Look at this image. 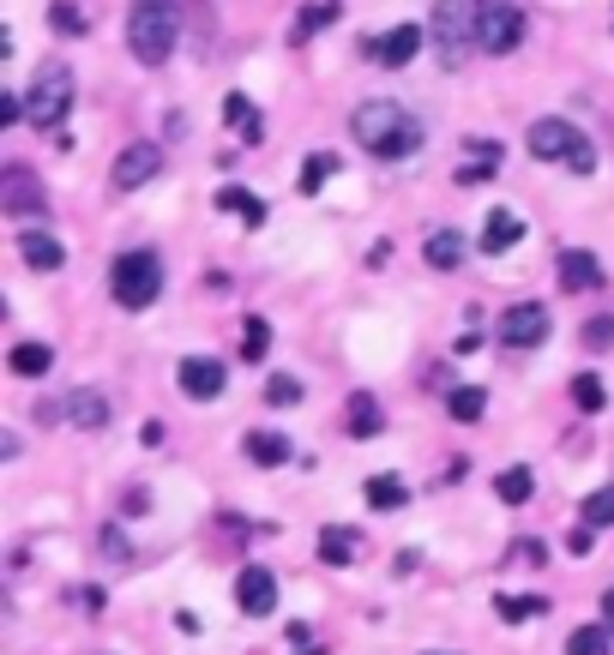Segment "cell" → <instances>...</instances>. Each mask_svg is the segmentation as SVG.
I'll use <instances>...</instances> for the list:
<instances>
[{
	"instance_id": "obj_7",
	"label": "cell",
	"mask_w": 614,
	"mask_h": 655,
	"mask_svg": "<svg viewBox=\"0 0 614 655\" xmlns=\"http://www.w3.org/2000/svg\"><path fill=\"white\" fill-rule=\"evenodd\" d=\"M524 42V13L512 0H476V49L483 54H512Z\"/></svg>"
},
{
	"instance_id": "obj_3",
	"label": "cell",
	"mask_w": 614,
	"mask_h": 655,
	"mask_svg": "<svg viewBox=\"0 0 614 655\" xmlns=\"http://www.w3.org/2000/svg\"><path fill=\"white\" fill-rule=\"evenodd\" d=\"M109 295L127 313H145L163 295V259L158 253H121L115 270H109Z\"/></svg>"
},
{
	"instance_id": "obj_15",
	"label": "cell",
	"mask_w": 614,
	"mask_h": 655,
	"mask_svg": "<svg viewBox=\"0 0 614 655\" xmlns=\"http://www.w3.org/2000/svg\"><path fill=\"white\" fill-rule=\"evenodd\" d=\"M18 259H25L30 270H61L66 247L54 241V235H42V229H25V235H18Z\"/></svg>"
},
{
	"instance_id": "obj_37",
	"label": "cell",
	"mask_w": 614,
	"mask_h": 655,
	"mask_svg": "<svg viewBox=\"0 0 614 655\" xmlns=\"http://www.w3.org/2000/svg\"><path fill=\"white\" fill-rule=\"evenodd\" d=\"M265 343H272V325L248 319V331H241V361H265Z\"/></svg>"
},
{
	"instance_id": "obj_10",
	"label": "cell",
	"mask_w": 614,
	"mask_h": 655,
	"mask_svg": "<svg viewBox=\"0 0 614 655\" xmlns=\"http://www.w3.org/2000/svg\"><path fill=\"white\" fill-rule=\"evenodd\" d=\"M163 175V151L158 144H127V151L115 156V187L121 193H139L145 180H158Z\"/></svg>"
},
{
	"instance_id": "obj_1",
	"label": "cell",
	"mask_w": 614,
	"mask_h": 655,
	"mask_svg": "<svg viewBox=\"0 0 614 655\" xmlns=\"http://www.w3.org/2000/svg\"><path fill=\"white\" fill-rule=\"evenodd\" d=\"M350 127H355V144H362L367 156H379V163H404L422 144L416 115H404L398 103H362L350 115Z\"/></svg>"
},
{
	"instance_id": "obj_5",
	"label": "cell",
	"mask_w": 614,
	"mask_h": 655,
	"mask_svg": "<svg viewBox=\"0 0 614 655\" xmlns=\"http://www.w3.org/2000/svg\"><path fill=\"white\" fill-rule=\"evenodd\" d=\"M530 156H542V163H566V168H578V175L597 168L590 139L573 127V121H561V115H549V121H536V127H530Z\"/></svg>"
},
{
	"instance_id": "obj_22",
	"label": "cell",
	"mask_w": 614,
	"mask_h": 655,
	"mask_svg": "<svg viewBox=\"0 0 614 655\" xmlns=\"http://www.w3.org/2000/svg\"><path fill=\"white\" fill-rule=\"evenodd\" d=\"M217 211L241 217L248 229H260V223H265V199H260V193H248V187H223V193H217Z\"/></svg>"
},
{
	"instance_id": "obj_14",
	"label": "cell",
	"mask_w": 614,
	"mask_h": 655,
	"mask_svg": "<svg viewBox=\"0 0 614 655\" xmlns=\"http://www.w3.org/2000/svg\"><path fill=\"white\" fill-rule=\"evenodd\" d=\"M422 54V30L416 25H398V30H386V37L374 42V61L379 66H410Z\"/></svg>"
},
{
	"instance_id": "obj_2",
	"label": "cell",
	"mask_w": 614,
	"mask_h": 655,
	"mask_svg": "<svg viewBox=\"0 0 614 655\" xmlns=\"http://www.w3.org/2000/svg\"><path fill=\"white\" fill-rule=\"evenodd\" d=\"M175 30H181V18H175V0H133L127 13V49L139 66H163L175 54Z\"/></svg>"
},
{
	"instance_id": "obj_38",
	"label": "cell",
	"mask_w": 614,
	"mask_h": 655,
	"mask_svg": "<svg viewBox=\"0 0 614 655\" xmlns=\"http://www.w3.org/2000/svg\"><path fill=\"white\" fill-rule=\"evenodd\" d=\"M590 547H597V529H590V524H573V536H566V553H573V559H585Z\"/></svg>"
},
{
	"instance_id": "obj_11",
	"label": "cell",
	"mask_w": 614,
	"mask_h": 655,
	"mask_svg": "<svg viewBox=\"0 0 614 655\" xmlns=\"http://www.w3.org/2000/svg\"><path fill=\"white\" fill-rule=\"evenodd\" d=\"M0 211H13V217H37V211H49V199H42V187H37L30 168H7V175H0Z\"/></svg>"
},
{
	"instance_id": "obj_33",
	"label": "cell",
	"mask_w": 614,
	"mask_h": 655,
	"mask_svg": "<svg viewBox=\"0 0 614 655\" xmlns=\"http://www.w3.org/2000/svg\"><path fill=\"white\" fill-rule=\"evenodd\" d=\"M331 175H338V156H331V151H314V156H308V168H301V193H319Z\"/></svg>"
},
{
	"instance_id": "obj_28",
	"label": "cell",
	"mask_w": 614,
	"mask_h": 655,
	"mask_svg": "<svg viewBox=\"0 0 614 655\" xmlns=\"http://www.w3.org/2000/svg\"><path fill=\"white\" fill-rule=\"evenodd\" d=\"M500 619H506V626H524V619H542L549 614V595H500Z\"/></svg>"
},
{
	"instance_id": "obj_31",
	"label": "cell",
	"mask_w": 614,
	"mask_h": 655,
	"mask_svg": "<svg viewBox=\"0 0 614 655\" xmlns=\"http://www.w3.org/2000/svg\"><path fill=\"white\" fill-rule=\"evenodd\" d=\"M331 18H343V7L338 0H314V7H308V13L296 18V42H308V37H319V30L331 25Z\"/></svg>"
},
{
	"instance_id": "obj_30",
	"label": "cell",
	"mask_w": 614,
	"mask_h": 655,
	"mask_svg": "<svg viewBox=\"0 0 614 655\" xmlns=\"http://www.w3.org/2000/svg\"><path fill=\"white\" fill-rule=\"evenodd\" d=\"M573 403H578V415H602V410H609V391H602L597 373H573Z\"/></svg>"
},
{
	"instance_id": "obj_9",
	"label": "cell",
	"mask_w": 614,
	"mask_h": 655,
	"mask_svg": "<svg viewBox=\"0 0 614 655\" xmlns=\"http://www.w3.org/2000/svg\"><path fill=\"white\" fill-rule=\"evenodd\" d=\"M542 337H549V307H536V301L506 307V319H500V343L506 349H536Z\"/></svg>"
},
{
	"instance_id": "obj_4",
	"label": "cell",
	"mask_w": 614,
	"mask_h": 655,
	"mask_svg": "<svg viewBox=\"0 0 614 655\" xmlns=\"http://www.w3.org/2000/svg\"><path fill=\"white\" fill-rule=\"evenodd\" d=\"M434 49H440V66L458 73L476 49V0H434Z\"/></svg>"
},
{
	"instance_id": "obj_32",
	"label": "cell",
	"mask_w": 614,
	"mask_h": 655,
	"mask_svg": "<svg viewBox=\"0 0 614 655\" xmlns=\"http://www.w3.org/2000/svg\"><path fill=\"white\" fill-rule=\"evenodd\" d=\"M614 631L609 626H578L573 638H566V655H609Z\"/></svg>"
},
{
	"instance_id": "obj_13",
	"label": "cell",
	"mask_w": 614,
	"mask_h": 655,
	"mask_svg": "<svg viewBox=\"0 0 614 655\" xmlns=\"http://www.w3.org/2000/svg\"><path fill=\"white\" fill-rule=\"evenodd\" d=\"M319 559H326V566H355V559H362V529L326 524L319 529Z\"/></svg>"
},
{
	"instance_id": "obj_21",
	"label": "cell",
	"mask_w": 614,
	"mask_h": 655,
	"mask_svg": "<svg viewBox=\"0 0 614 655\" xmlns=\"http://www.w3.org/2000/svg\"><path fill=\"white\" fill-rule=\"evenodd\" d=\"M561 284L566 289H602V265H597V253H561Z\"/></svg>"
},
{
	"instance_id": "obj_35",
	"label": "cell",
	"mask_w": 614,
	"mask_h": 655,
	"mask_svg": "<svg viewBox=\"0 0 614 655\" xmlns=\"http://www.w3.org/2000/svg\"><path fill=\"white\" fill-rule=\"evenodd\" d=\"M585 524H590V529H609V524H614V481L585 500Z\"/></svg>"
},
{
	"instance_id": "obj_26",
	"label": "cell",
	"mask_w": 614,
	"mask_h": 655,
	"mask_svg": "<svg viewBox=\"0 0 614 655\" xmlns=\"http://www.w3.org/2000/svg\"><path fill=\"white\" fill-rule=\"evenodd\" d=\"M367 505H374V512H398V505H410V488L398 476H367Z\"/></svg>"
},
{
	"instance_id": "obj_16",
	"label": "cell",
	"mask_w": 614,
	"mask_h": 655,
	"mask_svg": "<svg viewBox=\"0 0 614 655\" xmlns=\"http://www.w3.org/2000/svg\"><path fill=\"white\" fill-rule=\"evenodd\" d=\"M464 253H471V241H464L458 229H434L428 241H422V259H428L434 270H458V265H464Z\"/></svg>"
},
{
	"instance_id": "obj_12",
	"label": "cell",
	"mask_w": 614,
	"mask_h": 655,
	"mask_svg": "<svg viewBox=\"0 0 614 655\" xmlns=\"http://www.w3.org/2000/svg\"><path fill=\"white\" fill-rule=\"evenodd\" d=\"M236 607L241 614H253V619H265L277 607V578L265 566H241V578H236Z\"/></svg>"
},
{
	"instance_id": "obj_24",
	"label": "cell",
	"mask_w": 614,
	"mask_h": 655,
	"mask_svg": "<svg viewBox=\"0 0 614 655\" xmlns=\"http://www.w3.org/2000/svg\"><path fill=\"white\" fill-rule=\"evenodd\" d=\"M7 361H13L18 379H42V373L54 367V349L49 343H13V355H7Z\"/></svg>"
},
{
	"instance_id": "obj_25",
	"label": "cell",
	"mask_w": 614,
	"mask_h": 655,
	"mask_svg": "<svg viewBox=\"0 0 614 655\" xmlns=\"http://www.w3.org/2000/svg\"><path fill=\"white\" fill-rule=\"evenodd\" d=\"M241 451H248L260 469H277V463H289V439H284V433H248V439H241Z\"/></svg>"
},
{
	"instance_id": "obj_39",
	"label": "cell",
	"mask_w": 614,
	"mask_h": 655,
	"mask_svg": "<svg viewBox=\"0 0 614 655\" xmlns=\"http://www.w3.org/2000/svg\"><path fill=\"white\" fill-rule=\"evenodd\" d=\"M25 121V103L18 97H0V127H18Z\"/></svg>"
},
{
	"instance_id": "obj_42",
	"label": "cell",
	"mask_w": 614,
	"mask_h": 655,
	"mask_svg": "<svg viewBox=\"0 0 614 655\" xmlns=\"http://www.w3.org/2000/svg\"><path fill=\"white\" fill-rule=\"evenodd\" d=\"M602 626L614 631V583H609V590H602Z\"/></svg>"
},
{
	"instance_id": "obj_29",
	"label": "cell",
	"mask_w": 614,
	"mask_h": 655,
	"mask_svg": "<svg viewBox=\"0 0 614 655\" xmlns=\"http://www.w3.org/2000/svg\"><path fill=\"white\" fill-rule=\"evenodd\" d=\"M446 410H452V421L471 427V421H483V415H488V391H483V386H458Z\"/></svg>"
},
{
	"instance_id": "obj_18",
	"label": "cell",
	"mask_w": 614,
	"mask_h": 655,
	"mask_svg": "<svg viewBox=\"0 0 614 655\" xmlns=\"http://www.w3.org/2000/svg\"><path fill=\"white\" fill-rule=\"evenodd\" d=\"M343 427H350L355 439H374L379 427H386V410H379V398L355 391V398H350V410H343Z\"/></svg>"
},
{
	"instance_id": "obj_40",
	"label": "cell",
	"mask_w": 614,
	"mask_h": 655,
	"mask_svg": "<svg viewBox=\"0 0 614 655\" xmlns=\"http://www.w3.org/2000/svg\"><path fill=\"white\" fill-rule=\"evenodd\" d=\"M103 547H109V559H127V541H121V529H109Z\"/></svg>"
},
{
	"instance_id": "obj_41",
	"label": "cell",
	"mask_w": 614,
	"mask_h": 655,
	"mask_svg": "<svg viewBox=\"0 0 614 655\" xmlns=\"http://www.w3.org/2000/svg\"><path fill=\"white\" fill-rule=\"evenodd\" d=\"M139 512H151V493L133 488V493H127V517H139Z\"/></svg>"
},
{
	"instance_id": "obj_8",
	"label": "cell",
	"mask_w": 614,
	"mask_h": 655,
	"mask_svg": "<svg viewBox=\"0 0 614 655\" xmlns=\"http://www.w3.org/2000/svg\"><path fill=\"white\" fill-rule=\"evenodd\" d=\"M175 386H181L193 403H211V398H223L229 373H223V361H211V355H187L181 367H175Z\"/></svg>"
},
{
	"instance_id": "obj_23",
	"label": "cell",
	"mask_w": 614,
	"mask_h": 655,
	"mask_svg": "<svg viewBox=\"0 0 614 655\" xmlns=\"http://www.w3.org/2000/svg\"><path fill=\"white\" fill-rule=\"evenodd\" d=\"M223 121H229V127H236L248 144H260V133H265V127H260V109H253L241 90H229V97H223Z\"/></svg>"
},
{
	"instance_id": "obj_34",
	"label": "cell",
	"mask_w": 614,
	"mask_h": 655,
	"mask_svg": "<svg viewBox=\"0 0 614 655\" xmlns=\"http://www.w3.org/2000/svg\"><path fill=\"white\" fill-rule=\"evenodd\" d=\"M265 403H272V410H296V403H301V379L272 373V379H265Z\"/></svg>"
},
{
	"instance_id": "obj_20",
	"label": "cell",
	"mask_w": 614,
	"mask_h": 655,
	"mask_svg": "<svg viewBox=\"0 0 614 655\" xmlns=\"http://www.w3.org/2000/svg\"><path fill=\"white\" fill-rule=\"evenodd\" d=\"M518 241H524V217L518 211H494L488 229H483V253H506V247H518Z\"/></svg>"
},
{
	"instance_id": "obj_19",
	"label": "cell",
	"mask_w": 614,
	"mask_h": 655,
	"mask_svg": "<svg viewBox=\"0 0 614 655\" xmlns=\"http://www.w3.org/2000/svg\"><path fill=\"white\" fill-rule=\"evenodd\" d=\"M494 493H500V505H530V500H536L530 463H512V469H500V476H494Z\"/></svg>"
},
{
	"instance_id": "obj_36",
	"label": "cell",
	"mask_w": 614,
	"mask_h": 655,
	"mask_svg": "<svg viewBox=\"0 0 614 655\" xmlns=\"http://www.w3.org/2000/svg\"><path fill=\"white\" fill-rule=\"evenodd\" d=\"M49 18H54V30H61V37H85V13L73 7V0H54Z\"/></svg>"
},
{
	"instance_id": "obj_17",
	"label": "cell",
	"mask_w": 614,
	"mask_h": 655,
	"mask_svg": "<svg viewBox=\"0 0 614 655\" xmlns=\"http://www.w3.org/2000/svg\"><path fill=\"white\" fill-rule=\"evenodd\" d=\"M66 421L85 427V433L109 427V398H103V391H73V398H66Z\"/></svg>"
},
{
	"instance_id": "obj_6",
	"label": "cell",
	"mask_w": 614,
	"mask_h": 655,
	"mask_svg": "<svg viewBox=\"0 0 614 655\" xmlns=\"http://www.w3.org/2000/svg\"><path fill=\"white\" fill-rule=\"evenodd\" d=\"M66 109H73V73H66L61 61L37 66V78H30V90H25V121H37V127L49 133L66 121Z\"/></svg>"
},
{
	"instance_id": "obj_27",
	"label": "cell",
	"mask_w": 614,
	"mask_h": 655,
	"mask_svg": "<svg viewBox=\"0 0 614 655\" xmlns=\"http://www.w3.org/2000/svg\"><path fill=\"white\" fill-rule=\"evenodd\" d=\"M471 156H476V163H464V168H458V187H476V180H488V175L500 168V144H494V139L471 144Z\"/></svg>"
}]
</instances>
